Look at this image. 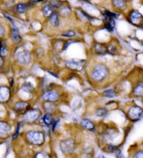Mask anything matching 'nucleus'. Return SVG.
I'll return each instance as SVG.
<instances>
[{
	"instance_id": "1",
	"label": "nucleus",
	"mask_w": 143,
	"mask_h": 158,
	"mask_svg": "<svg viewBox=\"0 0 143 158\" xmlns=\"http://www.w3.org/2000/svg\"><path fill=\"white\" fill-rule=\"evenodd\" d=\"M27 139L31 144L41 145L44 143L45 137L43 132L31 130L27 133Z\"/></svg>"
},
{
	"instance_id": "2",
	"label": "nucleus",
	"mask_w": 143,
	"mask_h": 158,
	"mask_svg": "<svg viewBox=\"0 0 143 158\" xmlns=\"http://www.w3.org/2000/svg\"><path fill=\"white\" fill-rule=\"evenodd\" d=\"M108 73V71L106 66L101 64V65H98L94 68L92 75L94 80L101 81L106 77Z\"/></svg>"
},
{
	"instance_id": "3",
	"label": "nucleus",
	"mask_w": 143,
	"mask_h": 158,
	"mask_svg": "<svg viewBox=\"0 0 143 158\" xmlns=\"http://www.w3.org/2000/svg\"><path fill=\"white\" fill-rule=\"evenodd\" d=\"M143 117V110L139 106H134L128 112V117L133 121H137Z\"/></svg>"
},
{
	"instance_id": "4",
	"label": "nucleus",
	"mask_w": 143,
	"mask_h": 158,
	"mask_svg": "<svg viewBox=\"0 0 143 158\" xmlns=\"http://www.w3.org/2000/svg\"><path fill=\"white\" fill-rule=\"evenodd\" d=\"M61 151L65 155H68L73 153L75 149V144L72 139H67L61 141L60 143Z\"/></svg>"
},
{
	"instance_id": "5",
	"label": "nucleus",
	"mask_w": 143,
	"mask_h": 158,
	"mask_svg": "<svg viewBox=\"0 0 143 158\" xmlns=\"http://www.w3.org/2000/svg\"><path fill=\"white\" fill-rule=\"evenodd\" d=\"M41 116V112L38 110H29L24 116V121L28 123H33L38 119Z\"/></svg>"
},
{
	"instance_id": "6",
	"label": "nucleus",
	"mask_w": 143,
	"mask_h": 158,
	"mask_svg": "<svg viewBox=\"0 0 143 158\" xmlns=\"http://www.w3.org/2000/svg\"><path fill=\"white\" fill-rule=\"evenodd\" d=\"M84 65H85V61L83 60H78V59H70L66 61V66L68 68L72 69V70H82Z\"/></svg>"
},
{
	"instance_id": "7",
	"label": "nucleus",
	"mask_w": 143,
	"mask_h": 158,
	"mask_svg": "<svg viewBox=\"0 0 143 158\" xmlns=\"http://www.w3.org/2000/svg\"><path fill=\"white\" fill-rule=\"evenodd\" d=\"M16 59L20 63L23 64H29L31 61V54L27 50H23L16 53Z\"/></svg>"
},
{
	"instance_id": "8",
	"label": "nucleus",
	"mask_w": 143,
	"mask_h": 158,
	"mask_svg": "<svg viewBox=\"0 0 143 158\" xmlns=\"http://www.w3.org/2000/svg\"><path fill=\"white\" fill-rule=\"evenodd\" d=\"M129 20L135 25H141L143 22V17L138 11L134 10L129 14Z\"/></svg>"
},
{
	"instance_id": "9",
	"label": "nucleus",
	"mask_w": 143,
	"mask_h": 158,
	"mask_svg": "<svg viewBox=\"0 0 143 158\" xmlns=\"http://www.w3.org/2000/svg\"><path fill=\"white\" fill-rule=\"evenodd\" d=\"M43 98L48 102H56L59 99V94L55 91H47L43 93Z\"/></svg>"
},
{
	"instance_id": "10",
	"label": "nucleus",
	"mask_w": 143,
	"mask_h": 158,
	"mask_svg": "<svg viewBox=\"0 0 143 158\" xmlns=\"http://www.w3.org/2000/svg\"><path fill=\"white\" fill-rule=\"evenodd\" d=\"M28 107H29V105L27 102H19L15 105L14 109H15V111H16L17 113H21V114H23V113L25 114V113L29 110Z\"/></svg>"
},
{
	"instance_id": "11",
	"label": "nucleus",
	"mask_w": 143,
	"mask_h": 158,
	"mask_svg": "<svg viewBox=\"0 0 143 158\" xmlns=\"http://www.w3.org/2000/svg\"><path fill=\"white\" fill-rule=\"evenodd\" d=\"M105 16V27L109 31H113L115 27V22L114 20V18L110 16L109 15H108L106 13H104Z\"/></svg>"
},
{
	"instance_id": "12",
	"label": "nucleus",
	"mask_w": 143,
	"mask_h": 158,
	"mask_svg": "<svg viewBox=\"0 0 143 158\" xmlns=\"http://www.w3.org/2000/svg\"><path fill=\"white\" fill-rule=\"evenodd\" d=\"M10 90L6 86H1L0 87V101L2 102H6L9 99Z\"/></svg>"
},
{
	"instance_id": "13",
	"label": "nucleus",
	"mask_w": 143,
	"mask_h": 158,
	"mask_svg": "<svg viewBox=\"0 0 143 158\" xmlns=\"http://www.w3.org/2000/svg\"><path fill=\"white\" fill-rule=\"evenodd\" d=\"M10 131V127L8 123L2 121L0 123V135L2 137H6Z\"/></svg>"
},
{
	"instance_id": "14",
	"label": "nucleus",
	"mask_w": 143,
	"mask_h": 158,
	"mask_svg": "<svg viewBox=\"0 0 143 158\" xmlns=\"http://www.w3.org/2000/svg\"><path fill=\"white\" fill-rule=\"evenodd\" d=\"M94 50L95 52L98 54H106L108 52V48L107 47H105V45H103V44L100 43H96L94 45Z\"/></svg>"
},
{
	"instance_id": "15",
	"label": "nucleus",
	"mask_w": 143,
	"mask_h": 158,
	"mask_svg": "<svg viewBox=\"0 0 143 158\" xmlns=\"http://www.w3.org/2000/svg\"><path fill=\"white\" fill-rule=\"evenodd\" d=\"M112 4L115 8L120 10H124L127 8L126 0H112Z\"/></svg>"
},
{
	"instance_id": "16",
	"label": "nucleus",
	"mask_w": 143,
	"mask_h": 158,
	"mask_svg": "<svg viewBox=\"0 0 143 158\" xmlns=\"http://www.w3.org/2000/svg\"><path fill=\"white\" fill-rule=\"evenodd\" d=\"M12 38H13L14 43H20L21 41V37L20 36L19 31L18 30V29H17L14 25L13 29H12Z\"/></svg>"
},
{
	"instance_id": "17",
	"label": "nucleus",
	"mask_w": 143,
	"mask_h": 158,
	"mask_svg": "<svg viewBox=\"0 0 143 158\" xmlns=\"http://www.w3.org/2000/svg\"><path fill=\"white\" fill-rule=\"evenodd\" d=\"M81 125H82L85 129L91 130V131H93V130H94L95 129L94 125L92 122L90 121V120L88 119H83L82 121H81Z\"/></svg>"
},
{
	"instance_id": "18",
	"label": "nucleus",
	"mask_w": 143,
	"mask_h": 158,
	"mask_svg": "<svg viewBox=\"0 0 143 158\" xmlns=\"http://www.w3.org/2000/svg\"><path fill=\"white\" fill-rule=\"evenodd\" d=\"M49 21H50V23L53 26L57 27L60 24V20H59L58 14L57 12H54V13L52 14V16L49 18Z\"/></svg>"
},
{
	"instance_id": "19",
	"label": "nucleus",
	"mask_w": 143,
	"mask_h": 158,
	"mask_svg": "<svg viewBox=\"0 0 143 158\" xmlns=\"http://www.w3.org/2000/svg\"><path fill=\"white\" fill-rule=\"evenodd\" d=\"M134 94L138 97H143V83H139L134 89Z\"/></svg>"
},
{
	"instance_id": "20",
	"label": "nucleus",
	"mask_w": 143,
	"mask_h": 158,
	"mask_svg": "<svg viewBox=\"0 0 143 158\" xmlns=\"http://www.w3.org/2000/svg\"><path fill=\"white\" fill-rule=\"evenodd\" d=\"M116 131L112 130H108L105 132V135L104 136L105 139L108 141V142H112L116 137Z\"/></svg>"
},
{
	"instance_id": "21",
	"label": "nucleus",
	"mask_w": 143,
	"mask_h": 158,
	"mask_svg": "<svg viewBox=\"0 0 143 158\" xmlns=\"http://www.w3.org/2000/svg\"><path fill=\"white\" fill-rule=\"evenodd\" d=\"M42 11H43L44 16L46 17H49V18H50L52 16V14L54 13L53 7L50 6V5H45V6H43V9H42Z\"/></svg>"
},
{
	"instance_id": "22",
	"label": "nucleus",
	"mask_w": 143,
	"mask_h": 158,
	"mask_svg": "<svg viewBox=\"0 0 143 158\" xmlns=\"http://www.w3.org/2000/svg\"><path fill=\"white\" fill-rule=\"evenodd\" d=\"M54 120H55V119H53V117H52V115L49 113H46V114L44 116V117H43V121L47 125H53V123L54 122Z\"/></svg>"
},
{
	"instance_id": "23",
	"label": "nucleus",
	"mask_w": 143,
	"mask_h": 158,
	"mask_svg": "<svg viewBox=\"0 0 143 158\" xmlns=\"http://www.w3.org/2000/svg\"><path fill=\"white\" fill-rule=\"evenodd\" d=\"M44 107H45V110L48 112L49 113L53 112L55 109V106L51 102H47L44 105Z\"/></svg>"
},
{
	"instance_id": "24",
	"label": "nucleus",
	"mask_w": 143,
	"mask_h": 158,
	"mask_svg": "<svg viewBox=\"0 0 143 158\" xmlns=\"http://www.w3.org/2000/svg\"><path fill=\"white\" fill-rule=\"evenodd\" d=\"M27 9H28V5L25 4H19L16 7L17 11H18L19 13H24Z\"/></svg>"
},
{
	"instance_id": "25",
	"label": "nucleus",
	"mask_w": 143,
	"mask_h": 158,
	"mask_svg": "<svg viewBox=\"0 0 143 158\" xmlns=\"http://www.w3.org/2000/svg\"><path fill=\"white\" fill-rule=\"evenodd\" d=\"M49 5L54 8H60L61 6V2L60 0H50Z\"/></svg>"
},
{
	"instance_id": "26",
	"label": "nucleus",
	"mask_w": 143,
	"mask_h": 158,
	"mask_svg": "<svg viewBox=\"0 0 143 158\" xmlns=\"http://www.w3.org/2000/svg\"><path fill=\"white\" fill-rule=\"evenodd\" d=\"M60 13L64 17H67L71 14V10L67 6L63 7L62 9L60 10Z\"/></svg>"
},
{
	"instance_id": "27",
	"label": "nucleus",
	"mask_w": 143,
	"mask_h": 158,
	"mask_svg": "<svg viewBox=\"0 0 143 158\" xmlns=\"http://www.w3.org/2000/svg\"><path fill=\"white\" fill-rule=\"evenodd\" d=\"M103 95L107 98H114L116 95V93L113 90L109 89V90L105 91L104 92H103Z\"/></svg>"
},
{
	"instance_id": "28",
	"label": "nucleus",
	"mask_w": 143,
	"mask_h": 158,
	"mask_svg": "<svg viewBox=\"0 0 143 158\" xmlns=\"http://www.w3.org/2000/svg\"><path fill=\"white\" fill-rule=\"evenodd\" d=\"M96 114H97L98 117H103L107 114V110L103 108H99L98 109L97 112H96Z\"/></svg>"
},
{
	"instance_id": "29",
	"label": "nucleus",
	"mask_w": 143,
	"mask_h": 158,
	"mask_svg": "<svg viewBox=\"0 0 143 158\" xmlns=\"http://www.w3.org/2000/svg\"><path fill=\"white\" fill-rule=\"evenodd\" d=\"M7 48L6 44L4 43V42H2V47H1V55L2 56H3L4 55H6L7 54Z\"/></svg>"
},
{
	"instance_id": "30",
	"label": "nucleus",
	"mask_w": 143,
	"mask_h": 158,
	"mask_svg": "<svg viewBox=\"0 0 143 158\" xmlns=\"http://www.w3.org/2000/svg\"><path fill=\"white\" fill-rule=\"evenodd\" d=\"M75 36V31H66V32H65V33L61 34V36L68 37V38H71V37H73Z\"/></svg>"
},
{
	"instance_id": "31",
	"label": "nucleus",
	"mask_w": 143,
	"mask_h": 158,
	"mask_svg": "<svg viewBox=\"0 0 143 158\" xmlns=\"http://www.w3.org/2000/svg\"><path fill=\"white\" fill-rule=\"evenodd\" d=\"M23 90L26 91V92H31V91L33 90V86L31 84L28 83L23 86Z\"/></svg>"
},
{
	"instance_id": "32",
	"label": "nucleus",
	"mask_w": 143,
	"mask_h": 158,
	"mask_svg": "<svg viewBox=\"0 0 143 158\" xmlns=\"http://www.w3.org/2000/svg\"><path fill=\"white\" fill-rule=\"evenodd\" d=\"M105 150L108 152H115L116 150H118V149L117 148V146L110 145H108L106 149H105Z\"/></svg>"
},
{
	"instance_id": "33",
	"label": "nucleus",
	"mask_w": 143,
	"mask_h": 158,
	"mask_svg": "<svg viewBox=\"0 0 143 158\" xmlns=\"http://www.w3.org/2000/svg\"><path fill=\"white\" fill-rule=\"evenodd\" d=\"M35 158H50V157H49L47 154L44 153L39 152L36 155Z\"/></svg>"
},
{
	"instance_id": "34",
	"label": "nucleus",
	"mask_w": 143,
	"mask_h": 158,
	"mask_svg": "<svg viewBox=\"0 0 143 158\" xmlns=\"http://www.w3.org/2000/svg\"><path fill=\"white\" fill-rule=\"evenodd\" d=\"M133 158H143V150L136 153Z\"/></svg>"
},
{
	"instance_id": "35",
	"label": "nucleus",
	"mask_w": 143,
	"mask_h": 158,
	"mask_svg": "<svg viewBox=\"0 0 143 158\" xmlns=\"http://www.w3.org/2000/svg\"><path fill=\"white\" fill-rule=\"evenodd\" d=\"M117 158H124V155H122V152H121L120 150H119V151L117 152Z\"/></svg>"
},
{
	"instance_id": "36",
	"label": "nucleus",
	"mask_w": 143,
	"mask_h": 158,
	"mask_svg": "<svg viewBox=\"0 0 143 158\" xmlns=\"http://www.w3.org/2000/svg\"><path fill=\"white\" fill-rule=\"evenodd\" d=\"M0 30H1V35H3V34H4V29H3V27H2V26L0 27Z\"/></svg>"
},
{
	"instance_id": "37",
	"label": "nucleus",
	"mask_w": 143,
	"mask_h": 158,
	"mask_svg": "<svg viewBox=\"0 0 143 158\" xmlns=\"http://www.w3.org/2000/svg\"><path fill=\"white\" fill-rule=\"evenodd\" d=\"M1 66L2 67V66H3V64H4V60H3V57H2V56H1Z\"/></svg>"
},
{
	"instance_id": "38",
	"label": "nucleus",
	"mask_w": 143,
	"mask_h": 158,
	"mask_svg": "<svg viewBox=\"0 0 143 158\" xmlns=\"http://www.w3.org/2000/svg\"><path fill=\"white\" fill-rule=\"evenodd\" d=\"M98 158H105V157H103V156H100V157H98Z\"/></svg>"
},
{
	"instance_id": "39",
	"label": "nucleus",
	"mask_w": 143,
	"mask_h": 158,
	"mask_svg": "<svg viewBox=\"0 0 143 158\" xmlns=\"http://www.w3.org/2000/svg\"><path fill=\"white\" fill-rule=\"evenodd\" d=\"M141 27L143 29V22H142V24H141Z\"/></svg>"
},
{
	"instance_id": "40",
	"label": "nucleus",
	"mask_w": 143,
	"mask_h": 158,
	"mask_svg": "<svg viewBox=\"0 0 143 158\" xmlns=\"http://www.w3.org/2000/svg\"><path fill=\"white\" fill-rule=\"evenodd\" d=\"M82 1H85V2H88L87 0H82Z\"/></svg>"
},
{
	"instance_id": "41",
	"label": "nucleus",
	"mask_w": 143,
	"mask_h": 158,
	"mask_svg": "<svg viewBox=\"0 0 143 158\" xmlns=\"http://www.w3.org/2000/svg\"><path fill=\"white\" fill-rule=\"evenodd\" d=\"M142 45H143V41H142Z\"/></svg>"
},
{
	"instance_id": "42",
	"label": "nucleus",
	"mask_w": 143,
	"mask_h": 158,
	"mask_svg": "<svg viewBox=\"0 0 143 158\" xmlns=\"http://www.w3.org/2000/svg\"><path fill=\"white\" fill-rule=\"evenodd\" d=\"M142 2H143V0H142Z\"/></svg>"
}]
</instances>
